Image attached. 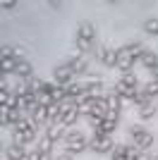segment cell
Segmentation results:
<instances>
[{"label":"cell","mask_w":158,"mask_h":160,"mask_svg":"<svg viewBox=\"0 0 158 160\" xmlns=\"http://www.w3.org/2000/svg\"><path fill=\"white\" fill-rule=\"evenodd\" d=\"M93 41H96V29H93L91 22H82L77 31V38H74V46H77V53L89 55V50L93 48Z\"/></svg>","instance_id":"cell-1"},{"label":"cell","mask_w":158,"mask_h":160,"mask_svg":"<svg viewBox=\"0 0 158 160\" xmlns=\"http://www.w3.org/2000/svg\"><path fill=\"white\" fill-rule=\"evenodd\" d=\"M86 148H89V141H86V136L82 132H70L65 136V153L79 155V153H84Z\"/></svg>","instance_id":"cell-2"},{"label":"cell","mask_w":158,"mask_h":160,"mask_svg":"<svg viewBox=\"0 0 158 160\" xmlns=\"http://www.w3.org/2000/svg\"><path fill=\"white\" fill-rule=\"evenodd\" d=\"M89 148H91L93 153H113L115 151V141L110 139V134H103V132H96L89 139Z\"/></svg>","instance_id":"cell-3"},{"label":"cell","mask_w":158,"mask_h":160,"mask_svg":"<svg viewBox=\"0 0 158 160\" xmlns=\"http://www.w3.org/2000/svg\"><path fill=\"white\" fill-rule=\"evenodd\" d=\"M129 134H132L134 146L141 148V151H146V148H151V146H153V136H151V132H146L141 124H134V127L129 129Z\"/></svg>","instance_id":"cell-4"},{"label":"cell","mask_w":158,"mask_h":160,"mask_svg":"<svg viewBox=\"0 0 158 160\" xmlns=\"http://www.w3.org/2000/svg\"><path fill=\"white\" fill-rule=\"evenodd\" d=\"M53 81H55V84H60V86H70V84L74 81V72H72L67 65H60V67H55V69H53Z\"/></svg>","instance_id":"cell-5"},{"label":"cell","mask_w":158,"mask_h":160,"mask_svg":"<svg viewBox=\"0 0 158 160\" xmlns=\"http://www.w3.org/2000/svg\"><path fill=\"white\" fill-rule=\"evenodd\" d=\"M134 65H137V62H134V60L129 58V55H127L125 46H122V48H118V65H115V69H118L120 74H129Z\"/></svg>","instance_id":"cell-6"},{"label":"cell","mask_w":158,"mask_h":160,"mask_svg":"<svg viewBox=\"0 0 158 160\" xmlns=\"http://www.w3.org/2000/svg\"><path fill=\"white\" fill-rule=\"evenodd\" d=\"M67 67H70L74 74H86V69H89V55L77 53L74 58H70V60H67Z\"/></svg>","instance_id":"cell-7"},{"label":"cell","mask_w":158,"mask_h":160,"mask_svg":"<svg viewBox=\"0 0 158 160\" xmlns=\"http://www.w3.org/2000/svg\"><path fill=\"white\" fill-rule=\"evenodd\" d=\"M29 117H31L34 127H50V120H48V108H46V105L34 108L31 112H29Z\"/></svg>","instance_id":"cell-8"},{"label":"cell","mask_w":158,"mask_h":160,"mask_svg":"<svg viewBox=\"0 0 158 160\" xmlns=\"http://www.w3.org/2000/svg\"><path fill=\"white\" fill-rule=\"evenodd\" d=\"M46 136L53 141V143H60V141H65V136H67V127L62 122H53L50 127L46 129Z\"/></svg>","instance_id":"cell-9"},{"label":"cell","mask_w":158,"mask_h":160,"mask_svg":"<svg viewBox=\"0 0 158 160\" xmlns=\"http://www.w3.org/2000/svg\"><path fill=\"white\" fill-rule=\"evenodd\" d=\"M98 60L103 62V67H113L118 65V48H98Z\"/></svg>","instance_id":"cell-10"},{"label":"cell","mask_w":158,"mask_h":160,"mask_svg":"<svg viewBox=\"0 0 158 160\" xmlns=\"http://www.w3.org/2000/svg\"><path fill=\"white\" fill-rule=\"evenodd\" d=\"M34 139H36V127L29 129V132H12V143L14 146L26 148V143H34Z\"/></svg>","instance_id":"cell-11"},{"label":"cell","mask_w":158,"mask_h":160,"mask_svg":"<svg viewBox=\"0 0 158 160\" xmlns=\"http://www.w3.org/2000/svg\"><path fill=\"white\" fill-rule=\"evenodd\" d=\"M14 74H17V77H22V79H31L34 77V67H31V62L29 60H19L17 62V69H14Z\"/></svg>","instance_id":"cell-12"},{"label":"cell","mask_w":158,"mask_h":160,"mask_svg":"<svg viewBox=\"0 0 158 160\" xmlns=\"http://www.w3.org/2000/svg\"><path fill=\"white\" fill-rule=\"evenodd\" d=\"M67 88V96L72 100H79V98H84V93H86V86L82 84V81H72L70 86H65Z\"/></svg>","instance_id":"cell-13"},{"label":"cell","mask_w":158,"mask_h":160,"mask_svg":"<svg viewBox=\"0 0 158 160\" xmlns=\"http://www.w3.org/2000/svg\"><path fill=\"white\" fill-rule=\"evenodd\" d=\"M26 153H29V148H24V146H14V143H12V146L5 151V158H7V160H24Z\"/></svg>","instance_id":"cell-14"},{"label":"cell","mask_w":158,"mask_h":160,"mask_svg":"<svg viewBox=\"0 0 158 160\" xmlns=\"http://www.w3.org/2000/svg\"><path fill=\"white\" fill-rule=\"evenodd\" d=\"M125 50H127V55H129V58H132L134 62H139V58H141V55L146 53V48L141 46V43H137V41H134V43H127V46H125Z\"/></svg>","instance_id":"cell-15"},{"label":"cell","mask_w":158,"mask_h":160,"mask_svg":"<svg viewBox=\"0 0 158 160\" xmlns=\"http://www.w3.org/2000/svg\"><path fill=\"white\" fill-rule=\"evenodd\" d=\"M113 91H115V93H118V96H120V98H122V100H132V98H134V93H137L139 88L125 86V84H120V81H118V84H115V88H113Z\"/></svg>","instance_id":"cell-16"},{"label":"cell","mask_w":158,"mask_h":160,"mask_svg":"<svg viewBox=\"0 0 158 160\" xmlns=\"http://www.w3.org/2000/svg\"><path fill=\"white\" fill-rule=\"evenodd\" d=\"M139 65H144L146 69H149V72H151L153 67L158 65V55H156V53H151V50H146V53L141 55V58H139Z\"/></svg>","instance_id":"cell-17"},{"label":"cell","mask_w":158,"mask_h":160,"mask_svg":"<svg viewBox=\"0 0 158 160\" xmlns=\"http://www.w3.org/2000/svg\"><path fill=\"white\" fill-rule=\"evenodd\" d=\"M79 115H82V112H79V108H77V105H74V108H72V110H67V112H65V115H62V117H60V122H62V124H65V127H72L74 122H77V120H79Z\"/></svg>","instance_id":"cell-18"},{"label":"cell","mask_w":158,"mask_h":160,"mask_svg":"<svg viewBox=\"0 0 158 160\" xmlns=\"http://www.w3.org/2000/svg\"><path fill=\"white\" fill-rule=\"evenodd\" d=\"M17 62L14 58H3V62H0V69H3V77H7V74H14V69H17Z\"/></svg>","instance_id":"cell-19"},{"label":"cell","mask_w":158,"mask_h":160,"mask_svg":"<svg viewBox=\"0 0 158 160\" xmlns=\"http://www.w3.org/2000/svg\"><path fill=\"white\" fill-rule=\"evenodd\" d=\"M156 112H158V108L153 105V103L139 108V117H141V120H151V117H156Z\"/></svg>","instance_id":"cell-20"},{"label":"cell","mask_w":158,"mask_h":160,"mask_svg":"<svg viewBox=\"0 0 158 160\" xmlns=\"http://www.w3.org/2000/svg\"><path fill=\"white\" fill-rule=\"evenodd\" d=\"M141 91H144L149 98H158V81L151 79V81H146L144 86H141Z\"/></svg>","instance_id":"cell-21"},{"label":"cell","mask_w":158,"mask_h":160,"mask_svg":"<svg viewBox=\"0 0 158 160\" xmlns=\"http://www.w3.org/2000/svg\"><path fill=\"white\" fill-rule=\"evenodd\" d=\"M129 103H134V105H139V108H141V105H149V103H151V98H149V96H146L144 91H141V86H139V91L134 93V98H132Z\"/></svg>","instance_id":"cell-22"},{"label":"cell","mask_w":158,"mask_h":160,"mask_svg":"<svg viewBox=\"0 0 158 160\" xmlns=\"http://www.w3.org/2000/svg\"><path fill=\"white\" fill-rule=\"evenodd\" d=\"M144 31L151 33V36H158V19H156V17H151V19L144 22Z\"/></svg>","instance_id":"cell-23"},{"label":"cell","mask_w":158,"mask_h":160,"mask_svg":"<svg viewBox=\"0 0 158 160\" xmlns=\"http://www.w3.org/2000/svg\"><path fill=\"white\" fill-rule=\"evenodd\" d=\"M120 84H125V86H132V88H139V79L134 77V74H122L120 77Z\"/></svg>","instance_id":"cell-24"},{"label":"cell","mask_w":158,"mask_h":160,"mask_svg":"<svg viewBox=\"0 0 158 160\" xmlns=\"http://www.w3.org/2000/svg\"><path fill=\"white\" fill-rule=\"evenodd\" d=\"M0 127H10V108H0Z\"/></svg>","instance_id":"cell-25"},{"label":"cell","mask_w":158,"mask_h":160,"mask_svg":"<svg viewBox=\"0 0 158 160\" xmlns=\"http://www.w3.org/2000/svg\"><path fill=\"white\" fill-rule=\"evenodd\" d=\"M50 148H53V141L48 139V136H43L41 143H39V151H41V153H50Z\"/></svg>","instance_id":"cell-26"},{"label":"cell","mask_w":158,"mask_h":160,"mask_svg":"<svg viewBox=\"0 0 158 160\" xmlns=\"http://www.w3.org/2000/svg\"><path fill=\"white\" fill-rule=\"evenodd\" d=\"M113 160H129L125 155V146H115V151H113Z\"/></svg>","instance_id":"cell-27"},{"label":"cell","mask_w":158,"mask_h":160,"mask_svg":"<svg viewBox=\"0 0 158 160\" xmlns=\"http://www.w3.org/2000/svg\"><path fill=\"white\" fill-rule=\"evenodd\" d=\"M0 7H3V10H14V7H17V0H3Z\"/></svg>","instance_id":"cell-28"},{"label":"cell","mask_w":158,"mask_h":160,"mask_svg":"<svg viewBox=\"0 0 158 160\" xmlns=\"http://www.w3.org/2000/svg\"><path fill=\"white\" fill-rule=\"evenodd\" d=\"M55 160H74V158H72V155H70V153H62V155H60V158H55Z\"/></svg>","instance_id":"cell-29"},{"label":"cell","mask_w":158,"mask_h":160,"mask_svg":"<svg viewBox=\"0 0 158 160\" xmlns=\"http://www.w3.org/2000/svg\"><path fill=\"white\" fill-rule=\"evenodd\" d=\"M41 160H53V155L50 153H43V155H41Z\"/></svg>","instance_id":"cell-30"},{"label":"cell","mask_w":158,"mask_h":160,"mask_svg":"<svg viewBox=\"0 0 158 160\" xmlns=\"http://www.w3.org/2000/svg\"><path fill=\"white\" fill-rule=\"evenodd\" d=\"M149 160H158V158H156V155H151V158H149Z\"/></svg>","instance_id":"cell-31"}]
</instances>
